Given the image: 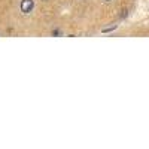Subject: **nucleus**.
Returning <instances> with one entry per match:
<instances>
[{
	"mask_svg": "<svg viewBox=\"0 0 149 149\" xmlns=\"http://www.w3.org/2000/svg\"><path fill=\"white\" fill-rule=\"evenodd\" d=\"M34 9V2L33 0H21V12L24 14H30Z\"/></svg>",
	"mask_w": 149,
	"mask_h": 149,
	"instance_id": "1",
	"label": "nucleus"
},
{
	"mask_svg": "<svg viewBox=\"0 0 149 149\" xmlns=\"http://www.w3.org/2000/svg\"><path fill=\"white\" fill-rule=\"evenodd\" d=\"M115 29H116V24H115V26H112V27L103 29V33H109V31H112V30H115Z\"/></svg>",
	"mask_w": 149,
	"mask_h": 149,
	"instance_id": "2",
	"label": "nucleus"
},
{
	"mask_svg": "<svg viewBox=\"0 0 149 149\" xmlns=\"http://www.w3.org/2000/svg\"><path fill=\"white\" fill-rule=\"evenodd\" d=\"M52 34H54V36H60L61 33H60V30H54V31H52Z\"/></svg>",
	"mask_w": 149,
	"mask_h": 149,
	"instance_id": "3",
	"label": "nucleus"
},
{
	"mask_svg": "<svg viewBox=\"0 0 149 149\" xmlns=\"http://www.w3.org/2000/svg\"><path fill=\"white\" fill-rule=\"evenodd\" d=\"M104 2H110V0H104Z\"/></svg>",
	"mask_w": 149,
	"mask_h": 149,
	"instance_id": "4",
	"label": "nucleus"
}]
</instances>
